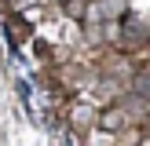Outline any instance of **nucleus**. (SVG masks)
Returning a JSON list of instances; mask_svg holds the SVG:
<instances>
[{"label": "nucleus", "mask_w": 150, "mask_h": 146, "mask_svg": "<svg viewBox=\"0 0 150 146\" xmlns=\"http://www.w3.org/2000/svg\"><path fill=\"white\" fill-rule=\"evenodd\" d=\"M136 91H143L146 99H150V73H146V77H139V80H136Z\"/></svg>", "instance_id": "f257e3e1"}, {"label": "nucleus", "mask_w": 150, "mask_h": 146, "mask_svg": "<svg viewBox=\"0 0 150 146\" xmlns=\"http://www.w3.org/2000/svg\"><path fill=\"white\" fill-rule=\"evenodd\" d=\"M103 4H106L110 11H121V0H103Z\"/></svg>", "instance_id": "f03ea898"}]
</instances>
